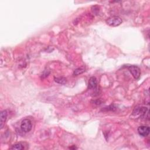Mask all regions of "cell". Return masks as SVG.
Wrapping results in <instances>:
<instances>
[{"label":"cell","mask_w":150,"mask_h":150,"mask_svg":"<svg viewBox=\"0 0 150 150\" xmlns=\"http://www.w3.org/2000/svg\"><path fill=\"white\" fill-rule=\"evenodd\" d=\"M122 19L117 16H112L108 18L106 20V23L107 25L114 27L119 26L122 23Z\"/></svg>","instance_id":"obj_1"},{"label":"cell","mask_w":150,"mask_h":150,"mask_svg":"<svg viewBox=\"0 0 150 150\" xmlns=\"http://www.w3.org/2000/svg\"><path fill=\"white\" fill-rule=\"evenodd\" d=\"M126 67L128 69V71H130L134 77V78L136 80L138 79L140 77L141 75V71L140 69H139L138 66H135V65H130L126 66Z\"/></svg>","instance_id":"obj_2"},{"label":"cell","mask_w":150,"mask_h":150,"mask_svg":"<svg viewBox=\"0 0 150 150\" xmlns=\"http://www.w3.org/2000/svg\"><path fill=\"white\" fill-rule=\"evenodd\" d=\"M21 130L24 133H28L31 130L32 128V125L31 120L29 119H24V120L21 123Z\"/></svg>","instance_id":"obj_3"},{"label":"cell","mask_w":150,"mask_h":150,"mask_svg":"<svg viewBox=\"0 0 150 150\" xmlns=\"http://www.w3.org/2000/svg\"><path fill=\"white\" fill-rule=\"evenodd\" d=\"M148 113V109L144 107H137L134 108L133 112V115H141L142 116H145V114Z\"/></svg>","instance_id":"obj_4"},{"label":"cell","mask_w":150,"mask_h":150,"mask_svg":"<svg viewBox=\"0 0 150 150\" xmlns=\"http://www.w3.org/2000/svg\"><path fill=\"white\" fill-rule=\"evenodd\" d=\"M138 133L142 137H147L149 134V128L146 126H141L138 128Z\"/></svg>","instance_id":"obj_5"},{"label":"cell","mask_w":150,"mask_h":150,"mask_svg":"<svg viewBox=\"0 0 150 150\" xmlns=\"http://www.w3.org/2000/svg\"><path fill=\"white\" fill-rule=\"evenodd\" d=\"M97 82L96 78L94 76L91 77L89 81V85H88L89 89L95 90L97 88Z\"/></svg>","instance_id":"obj_6"},{"label":"cell","mask_w":150,"mask_h":150,"mask_svg":"<svg viewBox=\"0 0 150 150\" xmlns=\"http://www.w3.org/2000/svg\"><path fill=\"white\" fill-rule=\"evenodd\" d=\"M7 116L8 113L7 110H3L1 112V115H0V127H1V129H3L5 125Z\"/></svg>","instance_id":"obj_7"},{"label":"cell","mask_w":150,"mask_h":150,"mask_svg":"<svg viewBox=\"0 0 150 150\" xmlns=\"http://www.w3.org/2000/svg\"><path fill=\"white\" fill-rule=\"evenodd\" d=\"M85 72V67H79V68L76 69L75 71H74L73 75H75V76H77V75H81V74L84 73Z\"/></svg>","instance_id":"obj_8"},{"label":"cell","mask_w":150,"mask_h":150,"mask_svg":"<svg viewBox=\"0 0 150 150\" xmlns=\"http://www.w3.org/2000/svg\"><path fill=\"white\" fill-rule=\"evenodd\" d=\"M11 149H17V150H22L24 149V145L21 143H17L13 145L11 148Z\"/></svg>","instance_id":"obj_9"},{"label":"cell","mask_w":150,"mask_h":150,"mask_svg":"<svg viewBox=\"0 0 150 150\" xmlns=\"http://www.w3.org/2000/svg\"><path fill=\"white\" fill-rule=\"evenodd\" d=\"M55 81L56 83H57L63 85V84L66 83V78L63 77H56V78H55Z\"/></svg>","instance_id":"obj_10"},{"label":"cell","mask_w":150,"mask_h":150,"mask_svg":"<svg viewBox=\"0 0 150 150\" xmlns=\"http://www.w3.org/2000/svg\"><path fill=\"white\" fill-rule=\"evenodd\" d=\"M102 101L101 100H97L94 101V104H97V105H100L102 103Z\"/></svg>","instance_id":"obj_11"},{"label":"cell","mask_w":150,"mask_h":150,"mask_svg":"<svg viewBox=\"0 0 150 150\" xmlns=\"http://www.w3.org/2000/svg\"><path fill=\"white\" fill-rule=\"evenodd\" d=\"M77 149V148L76 147H70V149Z\"/></svg>","instance_id":"obj_12"}]
</instances>
